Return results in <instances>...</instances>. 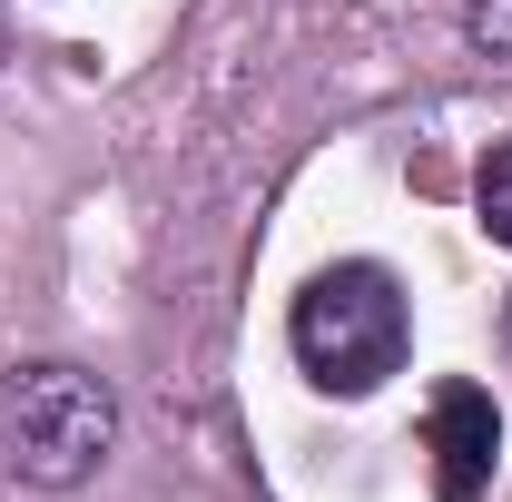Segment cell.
<instances>
[{
    "instance_id": "obj_2",
    "label": "cell",
    "mask_w": 512,
    "mask_h": 502,
    "mask_svg": "<svg viewBox=\"0 0 512 502\" xmlns=\"http://www.w3.org/2000/svg\"><path fill=\"white\" fill-rule=\"evenodd\" d=\"M119 443V394L89 365H20L0 375V463L20 483H89Z\"/></svg>"
},
{
    "instance_id": "obj_1",
    "label": "cell",
    "mask_w": 512,
    "mask_h": 502,
    "mask_svg": "<svg viewBox=\"0 0 512 502\" xmlns=\"http://www.w3.org/2000/svg\"><path fill=\"white\" fill-rule=\"evenodd\" d=\"M286 345H296L306 384H325V394H375L404 365V345H414L404 286L384 276L375 256H345V266L306 276V296L286 315Z\"/></svg>"
},
{
    "instance_id": "obj_6",
    "label": "cell",
    "mask_w": 512,
    "mask_h": 502,
    "mask_svg": "<svg viewBox=\"0 0 512 502\" xmlns=\"http://www.w3.org/2000/svg\"><path fill=\"white\" fill-rule=\"evenodd\" d=\"M0 60H10V20H0Z\"/></svg>"
},
{
    "instance_id": "obj_7",
    "label": "cell",
    "mask_w": 512,
    "mask_h": 502,
    "mask_svg": "<svg viewBox=\"0 0 512 502\" xmlns=\"http://www.w3.org/2000/svg\"><path fill=\"white\" fill-rule=\"evenodd\" d=\"M503 345H512V315H503Z\"/></svg>"
},
{
    "instance_id": "obj_5",
    "label": "cell",
    "mask_w": 512,
    "mask_h": 502,
    "mask_svg": "<svg viewBox=\"0 0 512 502\" xmlns=\"http://www.w3.org/2000/svg\"><path fill=\"white\" fill-rule=\"evenodd\" d=\"M463 30L483 60H512V0H463Z\"/></svg>"
},
{
    "instance_id": "obj_3",
    "label": "cell",
    "mask_w": 512,
    "mask_h": 502,
    "mask_svg": "<svg viewBox=\"0 0 512 502\" xmlns=\"http://www.w3.org/2000/svg\"><path fill=\"white\" fill-rule=\"evenodd\" d=\"M424 453H434V502H483L493 463H503V414L483 384H444L424 414Z\"/></svg>"
},
{
    "instance_id": "obj_4",
    "label": "cell",
    "mask_w": 512,
    "mask_h": 502,
    "mask_svg": "<svg viewBox=\"0 0 512 502\" xmlns=\"http://www.w3.org/2000/svg\"><path fill=\"white\" fill-rule=\"evenodd\" d=\"M473 207H483V227H493V247H512V138L473 168Z\"/></svg>"
}]
</instances>
